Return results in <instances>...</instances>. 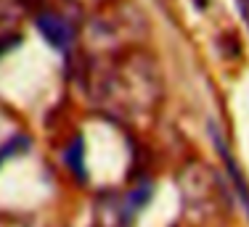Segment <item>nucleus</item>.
<instances>
[{"instance_id":"3","label":"nucleus","mask_w":249,"mask_h":227,"mask_svg":"<svg viewBox=\"0 0 249 227\" xmlns=\"http://www.w3.org/2000/svg\"><path fill=\"white\" fill-rule=\"evenodd\" d=\"M239 5H241V11H244V19L249 24V0H239Z\"/></svg>"},{"instance_id":"2","label":"nucleus","mask_w":249,"mask_h":227,"mask_svg":"<svg viewBox=\"0 0 249 227\" xmlns=\"http://www.w3.org/2000/svg\"><path fill=\"white\" fill-rule=\"evenodd\" d=\"M212 135H215V143H217V151H220V156L225 161V169H228V175L233 177V182H236V190H239V195H241V201H244V206H247V211H249V190H247V182H244V175L239 172V166H236V161L233 156H231L228 151H225V143H223V137L217 135V130H212Z\"/></svg>"},{"instance_id":"1","label":"nucleus","mask_w":249,"mask_h":227,"mask_svg":"<svg viewBox=\"0 0 249 227\" xmlns=\"http://www.w3.org/2000/svg\"><path fill=\"white\" fill-rule=\"evenodd\" d=\"M37 29L53 48H67L72 43V29L67 27L64 19H58L56 14H40L37 16Z\"/></svg>"},{"instance_id":"4","label":"nucleus","mask_w":249,"mask_h":227,"mask_svg":"<svg viewBox=\"0 0 249 227\" xmlns=\"http://www.w3.org/2000/svg\"><path fill=\"white\" fill-rule=\"evenodd\" d=\"M194 3H196L199 8H204V5H207V0H194Z\"/></svg>"}]
</instances>
